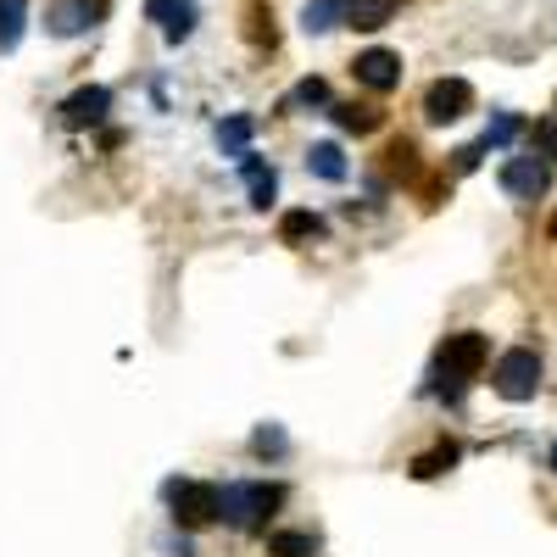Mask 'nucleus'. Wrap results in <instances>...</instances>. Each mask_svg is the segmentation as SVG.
Instances as JSON below:
<instances>
[{"instance_id":"nucleus-1","label":"nucleus","mask_w":557,"mask_h":557,"mask_svg":"<svg viewBox=\"0 0 557 557\" xmlns=\"http://www.w3.org/2000/svg\"><path fill=\"white\" fill-rule=\"evenodd\" d=\"M273 507H285V485H268V480L218 485V519L228 530H262Z\"/></svg>"},{"instance_id":"nucleus-2","label":"nucleus","mask_w":557,"mask_h":557,"mask_svg":"<svg viewBox=\"0 0 557 557\" xmlns=\"http://www.w3.org/2000/svg\"><path fill=\"white\" fill-rule=\"evenodd\" d=\"M162 496H168L173 519H178L184 530H207V524H218V485H207V480H168Z\"/></svg>"},{"instance_id":"nucleus-3","label":"nucleus","mask_w":557,"mask_h":557,"mask_svg":"<svg viewBox=\"0 0 557 557\" xmlns=\"http://www.w3.org/2000/svg\"><path fill=\"white\" fill-rule=\"evenodd\" d=\"M491 385H496V396H502V401H535V391H541V357H535L530 346L502 351V357H496Z\"/></svg>"},{"instance_id":"nucleus-4","label":"nucleus","mask_w":557,"mask_h":557,"mask_svg":"<svg viewBox=\"0 0 557 557\" xmlns=\"http://www.w3.org/2000/svg\"><path fill=\"white\" fill-rule=\"evenodd\" d=\"M485 357H491V341H485L480 330L446 335V346H441V357H435V374L451 380V385H462V380H474L480 368H485Z\"/></svg>"},{"instance_id":"nucleus-5","label":"nucleus","mask_w":557,"mask_h":557,"mask_svg":"<svg viewBox=\"0 0 557 557\" xmlns=\"http://www.w3.org/2000/svg\"><path fill=\"white\" fill-rule=\"evenodd\" d=\"M474 112V84L469 78H435L424 89V117L430 123H457Z\"/></svg>"},{"instance_id":"nucleus-6","label":"nucleus","mask_w":557,"mask_h":557,"mask_svg":"<svg viewBox=\"0 0 557 557\" xmlns=\"http://www.w3.org/2000/svg\"><path fill=\"white\" fill-rule=\"evenodd\" d=\"M146 23H157L168 45H184L201 23V7L196 0H146Z\"/></svg>"},{"instance_id":"nucleus-7","label":"nucleus","mask_w":557,"mask_h":557,"mask_svg":"<svg viewBox=\"0 0 557 557\" xmlns=\"http://www.w3.org/2000/svg\"><path fill=\"white\" fill-rule=\"evenodd\" d=\"M101 23V0H51V12H45V28L57 39H78Z\"/></svg>"},{"instance_id":"nucleus-8","label":"nucleus","mask_w":557,"mask_h":557,"mask_svg":"<svg viewBox=\"0 0 557 557\" xmlns=\"http://www.w3.org/2000/svg\"><path fill=\"white\" fill-rule=\"evenodd\" d=\"M546 184H552V168H546L541 157H513V162H502V190H507V196L535 201V196H546Z\"/></svg>"},{"instance_id":"nucleus-9","label":"nucleus","mask_w":557,"mask_h":557,"mask_svg":"<svg viewBox=\"0 0 557 557\" xmlns=\"http://www.w3.org/2000/svg\"><path fill=\"white\" fill-rule=\"evenodd\" d=\"M107 112H112V89L107 84L73 89V96L62 101V123L67 128H96V123H107Z\"/></svg>"},{"instance_id":"nucleus-10","label":"nucleus","mask_w":557,"mask_h":557,"mask_svg":"<svg viewBox=\"0 0 557 557\" xmlns=\"http://www.w3.org/2000/svg\"><path fill=\"white\" fill-rule=\"evenodd\" d=\"M351 73H357V84L374 89V96H391V89L401 84V57H396V51H380V45H374V51H362V57L351 62Z\"/></svg>"},{"instance_id":"nucleus-11","label":"nucleus","mask_w":557,"mask_h":557,"mask_svg":"<svg viewBox=\"0 0 557 557\" xmlns=\"http://www.w3.org/2000/svg\"><path fill=\"white\" fill-rule=\"evenodd\" d=\"M330 117H335L346 134H374V128L385 123L380 107H362V101H341V107H330Z\"/></svg>"},{"instance_id":"nucleus-12","label":"nucleus","mask_w":557,"mask_h":557,"mask_svg":"<svg viewBox=\"0 0 557 557\" xmlns=\"http://www.w3.org/2000/svg\"><path fill=\"white\" fill-rule=\"evenodd\" d=\"M23 23H28V0H0V57H12L23 45Z\"/></svg>"},{"instance_id":"nucleus-13","label":"nucleus","mask_w":557,"mask_h":557,"mask_svg":"<svg viewBox=\"0 0 557 557\" xmlns=\"http://www.w3.org/2000/svg\"><path fill=\"white\" fill-rule=\"evenodd\" d=\"M251 134H257V123H251L246 112H240V117H223V123H218V151H223V157H246V151H251Z\"/></svg>"},{"instance_id":"nucleus-14","label":"nucleus","mask_w":557,"mask_h":557,"mask_svg":"<svg viewBox=\"0 0 557 557\" xmlns=\"http://www.w3.org/2000/svg\"><path fill=\"white\" fill-rule=\"evenodd\" d=\"M323 235V218L318 212H285V218H278V240H285V246H307V240H318Z\"/></svg>"},{"instance_id":"nucleus-15","label":"nucleus","mask_w":557,"mask_h":557,"mask_svg":"<svg viewBox=\"0 0 557 557\" xmlns=\"http://www.w3.org/2000/svg\"><path fill=\"white\" fill-rule=\"evenodd\" d=\"M391 12H396V0H351V7H346V23L362 28V34H374V28L391 23Z\"/></svg>"},{"instance_id":"nucleus-16","label":"nucleus","mask_w":557,"mask_h":557,"mask_svg":"<svg viewBox=\"0 0 557 557\" xmlns=\"http://www.w3.org/2000/svg\"><path fill=\"white\" fill-rule=\"evenodd\" d=\"M346 7H351V0H307L301 28H307V34H330L335 23H346Z\"/></svg>"},{"instance_id":"nucleus-17","label":"nucleus","mask_w":557,"mask_h":557,"mask_svg":"<svg viewBox=\"0 0 557 557\" xmlns=\"http://www.w3.org/2000/svg\"><path fill=\"white\" fill-rule=\"evenodd\" d=\"M246 39L257 45V51H273V45H278V28H273V7H268V0H251V12H246Z\"/></svg>"},{"instance_id":"nucleus-18","label":"nucleus","mask_w":557,"mask_h":557,"mask_svg":"<svg viewBox=\"0 0 557 557\" xmlns=\"http://www.w3.org/2000/svg\"><path fill=\"white\" fill-rule=\"evenodd\" d=\"M246 184H251V207H262V212H268V207H273V196H278V173H273V168H262L251 151H246Z\"/></svg>"},{"instance_id":"nucleus-19","label":"nucleus","mask_w":557,"mask_h":557,"mask_svg":"<svg viewBox=\"0 0 557 557\" xmlns=\"http://www.w3.org/2000/svg\"><path fill=\"white\" fill-rule=\"evenodd\" d=\"M307 173L341 184V178H346V157H341V146H330V139H323V146H312V151H307Z\"/></svg>"},{"instance_id":"nucleus-20","label":"nucleus","mask_w":557,"mask_h":557,"mask_svg":"<svg viewBox=\"0 0 557 557\" xmlns=\"http://www.w3.org/2000/svg\"><path fill=\"white\" fill-rule=\"evenodd\" d=\"M318 552V535L312 530H278L268 541V557H312Z\"/></svg>"},{"instance_id":"nucleus-21","label":"nucleus","mask_w":557,"mask_h":557,"mask_svg":"<svg viewBox=\"0 0 557 557\" xmlns=\"http://www.w3.org/2000/svg\"><path fill=\"white\" fill-rule=\"evenodd\" d=\"M301 107H330V84H323V78H301L290 96L278 101V112H301Z\"/></svg>"},{"instance_id":"nucleus-22","label":"nucleus","mask_w":557,"mask_h":557,"mask_svg":"<svg viewBox=\"0 0 557 557\" xmlns=\"http://www.w3.org/2000/svg\"><path fill=\"white\" fill-rule=\"evenodd\" d=\"M457 462V446L451 441H441L435 451H424V457H412V480H435V474H446Z\"/></svg>"},{"instance_id":"nucleus-23","label":"nucleus","mask_w":557,"mask_h":557,"mask_svg":"<svg viewBox=\"0 0 557 557\" xmlns=\"http://www.w3.org/2000/svg\"><path fill=\"white\" fill-rule=\"evenodd\" d=\"M519 128H524V123H519L513 112H502V117H496V123L480 134V151H502V146H513V139H519Z\"/></svg>"},{"instance_id":"nucleus-24","label":"nucleus","mask_w":557,"mask_h":557,"mask_svg":"<svg viewBox=\"0 0 557 557\" xmlns=\"http://www.w3.org/2000/svg\"><path fill=\"white\" fill-rule=\"evenodd\" d=\"M385 168H391V173H401V178H412V173H418V146H412L407 134L385 146Z\"/></svg>"},{"instance_id":"nucleus-25","label":"nucleus","mask_w":557,"mask_h":557,"mask_svg":"<svg viewBox=\"0 0 557 557\" xmlns=\"http://www.w3.org/2000/svg\"><path fill=\"white\" fill-rule=\"evenodd\" d=\"M251 451H257V457H285L290 441H285V430H278V424H262V430L251 435Z\"/></svg>"},{"instance_id":"nucleus-26","label":"nucleus","mask_w":557,"mask_h":557,"mask_svg":"<svg viewBox=\"0 0 557 557\" xmlns=\"http://www.w3.org/2000/svg\"><path fill=\"white\" fill-rule=\"evenodd\" d=\"M546 235H552V240H557V212H552V228H546Z\"/></svg>"},{"instance_id":"nucleus-27","label":"nucleus","mask_w":557,"mask_h":557,"mask_svg":"<svg viewBox=\"0 0 557 557\" xmlns=\"http://www.w3.org/2000/svg\"><path fill=\"white\" fill-rule=\"evenodd\" d=\"M552 474H557V446H552Z\"/></svg>"}]
</instances>
